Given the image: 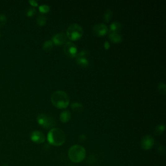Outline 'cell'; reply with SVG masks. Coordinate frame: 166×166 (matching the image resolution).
Segmentation results:
<instances>
[{
  "mask_svg": "<svg viewBox=\"0 0 166 166\" xmlns=\"http://www.w3.org/2000/svg\"><path fill=\"white\" fill-rule=\"evenodd\" d=\"M52 104L58 109H66L70 104V98L66 92L62 90L54 92L51 97Z\"/></svg>",
  "mask_w": 166,
  "mask_h": 166,
  "instance_id": "6da1fadb",
  "label": "cell"
},
{
  "mask_svg": "<svg viewBox=\"0 0 166 166\" xmlns=\"http://www.w3.org/2000/svg\"><path fill=\"white\" fill-rule=\"evenodd\" d=\"M66 136L62 129L53 128L47 134V140L49 143L55 146H61L65 143Z\"/></svg>",
  "mask_w": 166,
  "mask_h": 166,
  "instance_id": "7a4b0ae2",
  "label": "cell"
},
{
  "mask_svg": "<svg viewBox=\"0 0 166 166\" xmlns=\"http://www.w3.org/2000/svg\"><path fill=\"white\" fill-rule=\"evenodd\" d=\"M86 150L80 145L71 146L68 150V156L70 160L74 163H80L86 158Z\"/></svg>",
  "mask_w": 166,
  "mask_h": 166,
  "instance_id": "3957f363",
  "label": "cell"
},
{
  "mask_svg": "<svg viewBox=\"0 0 166 166\" xmlns=\"http://www.w3.org/2000/svg\"><path fill=\"white\" fill-rule=\"evenodd\" d=\"M37 120L40 126L46 128H53L56 124L55 118L53 115L48 114H39Z\"/></svg>",
  "mask_w": 166,
  "mask_h": 166,
  "instance_id": "277c9868",
  "label": "cell"
},
{
  "mask_svg": "<svg viewBox=\"0 0 166 166\" xmlns=\"http://www.w3.org/2000/svg\"><path fill=\"white\" fill-rule=\"evenodd\" d=\"M66 34L71 40H77L82 37L83 29L78 24H72L68 27Z\"/></svg>",
  "mask_w": 166,
  "mask_h": 166,
  "instance_id": "5b68a950",
  "label": "cell"
},
{
  "mask_svg": "<svg viewBox=\"0 0 166 166\" xmlns=\"http://www.w3.org/2000/svg\"><path fill=\"white\" fill-rule=\"evenodd\" d=\"M75 61L81 67H87L90 63V53L87 50H82L77 53L75 56Z\"/></svg>",
  "mask_w": 166,
  "mask_h": 166,
  "instance_id": "8992f818",
  "label": "cell"
},
{
  "mask_svg": "<svg viewBox=\"0 0 166 166\" xmlns=\"http://www.w3.org/2000/svg\"><path fill=\"white\" fill-rule=\"evenodd\" d=\"M64 52L67 56L70 58H74L77 54L78 49L74 42H66L64 45Z\"/></svg>",
  "mask_w": 166,
  "mask_h": 166,
  "instance_id": "52a82bcc",
  "label": "cell"
},
{
  "mask_svg": "<svg viewBox=\"0 0 166 166\" xmlns=\"http://www.w3.org/2000/svg\"><path fill=\"white\" fill-rule=\"evenodd\" d=\"M155 145V139L150 135L144 136L141 140V147L143 150H149Z\"/></svg>",
  "mask_w": 166,
  "mask_h": 166,
  "instance_id": "ba28073f",
  "label": "cell"
},
{
  "mask_svg": "<svg viewBox=\"0 0 166 166\" xmlns=\"http://www.w3.org/2000/svg\"><path fill=\"white\" fill-rule=\"evenodd\" d=\"M93 32L98 37H103L109 33V28L106 25L102 23H99L93 26Z\"/></svg>",
  "mask_w": 166,
  "mask_h": 166,
  "instance_id": "9c48e42d",
  "label": "cell"
},
{
  "mask_svg": "<svg viewBox=\"0 0 166 166\" xmlns=\"http://www.w3.org/2000/svg\"><path fill=\"white\" fill-rule=\"evenodd\" d=\"M30 138L32 141L36 143H42L46 141V136L40 131H34L30 134Z\"/></svg>",
  "mask_w": 166,
  "mask_h": 166,
  "instance_id": "30bf717a",
  "label": "cell"
},
{
  "mask_svg": "<svg viewBox=\"0 0 166 166\" xmlns=\"http://www.w3.org/2000/svg\"><path fill=\"white\" fill-rule=\"evenodd\" d=\"M67 39L66 34L64 33H59L53 36L52 42L53 44L57 46H60L66 43Z\"/></svg>",
  "mask_w": 166,
  "mask_h": 166,
  "instance_id": "8fae6325",
  "label": "cell"
},
{
  "mask_svg": "<svg viewBox=\"0 0 166 166\" xmlns=\"http://www.w3.org/2000/svg\"><path fill=\"white\" fill-rule=\"evenodd\" d=\"M108 37L114 43H120L123 40V37L119 32L110 31Z\"/></svg>",
  "mask_w": 166,
  "mask_h": 166,
  "instance_id": "7c38bea8",
  "label": "cell"
},
{
  "mask_svg": "<svg viewBox=\"0 0 166 166\" xmlns=\"http://www.w3.org/2000/svg\"><path fill=\"white\" fill-rule=\"evenodd\" d=\"M71 118V114L68 110H65L62 111L60 114V119L62 123H66L69 121Z\"/></svg>",
  "mask_w": 166,
  "mask_h": 166,
  "instance_id": "4fadbf2b",
  "label": "cell"
},
{
  "mask_svg": "<svg viewBox=\"0 0 166 166\" xmlns=\"http://www.w3.org/2000/svg\"><path fill=\"white\" fill-rule=\"evenodd\" d=\"M122 29V24L119 21H113L110 25V31L119 32Z\"/></svg>",
  "mask_w": 166,
  "mask_h": 166,
  "instance_id": "5bb4252c",
  "label": "cell"
},
{
  "mask_svg": "<svg viewBox=\"0 0 166 166\" xmlns=\"http://www.w3.org/2000/svg\"><path fill=\"white\" fill-rule=\"evenodd\" d=\"M71 108L72 110L77 112H81L84 110V106L81 103L79 102H74L71 104Z\"/></svg>",
  "mask_w": 166,
  "mask_h": 166,
  "instance_id": "9a60e30c",
  "label": "cell"
},
{
  "mask_svg": "<svg viewBox=\"0 0 166 166\" xmlns=\"http://www.w3.org/2000/svg\"><path fill=\"white\" fill-rule=\"evenodd\" d=\"M53 47V43L52 40H48L44 42V44H43L42 48L44 49V51L46 52H49L50 51H52Z\"/></svg>",
  "mask_w": 166,
  "mask_h": 166,
  "instance_id": "2e32d148",
  "label": "cell"
},
{
  "mask_svg": "<svg viewBox=\"0 0 166 166\" xmlns=\"http://www.w3.org/2000/svg\"><path fill=\"white\" fill-rule=\"evenodd\" d=\"M46 21H47V17L44 14L40 13L37 16V21L38 25L40 26H44L46 24Z\"/></svg>",
  "mask_w": 166,
  "mask_h": 166,
  "instance_id": "e0dca14e",
  "label": "cell"
},
{
  "mask_svg": "<svg viewBox=\"0 0 166 166\" xmlns=\"http://www.w3.org/2000/svg\"><path fill=\"white\" fill-rule=\"evenodd\" d=\"M164 130H165V125L164 123H161V124H159L158 125H157L155 127L154 133L156 135H160L164 132Z\"/></svg>",
  "mask_w": 166,
  "mask_h": 166,
  "instance_id": "ac0fdd59",
  "label": "cell"
},
{
  "mask_svg": "<svg viewBox=\"0 0 166 166\" xmlns=\"http://www.w3.org/2000/svg\"><path fill=\"white\" fill-rule=\"evenodd\" d=\"M112 17V12L110 9H107L105 13H104V15H103V18L105 20L106 22H109V21L111 20Z\"/></svg>",
  "mask_w": 166,
  "mask_h": 166,
  "instance_id": "d6986e66",
  "label": "cell"
},
{
  "mask_svg": "<svg viewBox=\"0 0 166 166\" xmlns=\"http://www.w3.org/2000/svg\"><path fill=\"white\" fill-rule=\"evenodd\" d=\"M37 13V10L34 8V7H29L26 10L25 14L26 16L28 17H32L34 15H35V14Z\"/></svg>",
  "mask_w": 166,
  "mask_h": 166,
  "instance_id": "ffe728a7",
  "label": "cell"
},
{
  "mask_svg": "<svg viewBox=\"0 0 166 166\" xmlns=\"http://www.w3.org/2000/svg\"><path fill=\"white\" fill-rule=\"evenodd\" d=\"M39 10H40V13L44 14V13L48 12L50 11V7L46 4L41 5L40 6H39Z\"/></svg>",
  "mask_w": 166,
  "mask_h": 166,
  "instance_id": "44dd1931",
  "label": "cell"
},
{
  "mask_svg": "<svg viewBox=\"0 0 166 166\" xmlns=\"http://www.w3.org/2000/svg\"><path fill=\"white\" fill-rule=\"evenodd\" d=\"M158 90H159V92L162 93L163 95L165 94L166 92V86L164 83H159L158 84Z\"/></svg>",
  "mask_w": 166,
  "mask_h": 166,
  "instance_id": "7402d4cb",
  "label": "cell"
},
{
  "mask_svg": "<svg viewBox=\"0 0 166 166\" xmlns=\"http://www.w3.org/2000/svg\"><path fill=\"white\" fill-rule=\"evenodd\" d=\"M7 22V16L5 14H0V27H3Z\"/></svg>",
  "mask_w": 166,
  "mask_h": 166,
  "instance_id": "603a6c76",
  "label": "cell"
},
{
  "mask_svg": "<svg viewBox=\"0 0 166 166\" xmlns=\"http://www.w3.org/2000/svg\"><path fill=\"white\" fill-rule=\"evenodd\" d=\"M29 2V3L31 5H33L34 7H37L38 5V2L35 1V0H30V1Z\"/></svg>",
  "mask_w": 166,
  "mask_h": 166,
  "instance_id": "cb8c5ba5",
  "label": "cell"
},
{
  "mask_svg": "<svg viewBox=\"0 0 166 166\" xmlns=\"http://www.w3.org/2000/svg\"><path fill=\"white\" fill-rule=\"evenodd\" d=\"M110 43L109 41H105V43H104V47L106 49H109L110 48Z\"/></svg>",
  "mask_w": 166,
  "mask_h": 166,
  "instance_id": "d4e9b609",
  "label": "cell"
},
{
  "mask_svg": "<svg viewBox=\"0 0 166 166\" xmlns=\"http://www.w3.org/2000/svg\"><path fill=\"white\" fill-rule=\"evenodd\" d=\"M0 35H1V34H0Z\"/></svg>",
  "mask_w": 166,
  "mask_h": 166,
  "instance_id": "484cf974",
  "label": "cell"
}]
</instances>
